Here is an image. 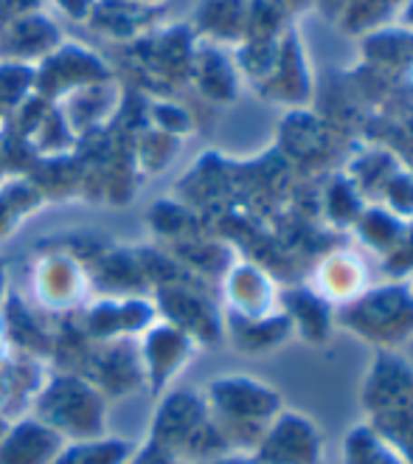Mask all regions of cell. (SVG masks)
Here are the masks:
<instances>
[{"mask_svg":"<svg viewBox=\"0 0 413 464\" xmlns=\"http://www.w3.org/2000/svg\"><path fill=\"white\" fill-rule=\"evenodd\" d=\"M65 124L73 135H85L104 127L119 111V88L116 82H96V85L79 88L57 102Z\"/></svg>","mask_w":413,"mask_h":464,"instance_id":"8992f818","label":"cell"},{"mask_svg":"<svg viewBox=\"0 0 413 464\" xmlns=\"http://www.w3.org/2000/svg\"><path fill=\"white\" fill-rule=\"evenodd\" d=\"M191 76L197 79V85L203 88V93L211 96V99H226L231 93V88H234L228 63L214 51L191 53Z\"/></svg>","mask_w":413,"mask_h":464,"instance_id":"8fae6325","label":"cell"},{"mask_svg":"<svg viewBox=\"0 0 413 464\" xmlns=\"http://www.w3.org/2000/svg\"><path fill=\"white\" fill-rule=\"evenodd\" d=\"M62 43V32L51 14L34 9L0 25V60L37 65Z\"/></svg>","mask_w":413,"mask_h":464,"instance_id":"277c9868","label":"cell"},{"mask_svg":"<svg viewBox=\"0 0 413 464\" xmlns=\"http://www.w3.org/2000/svg\"><path fill=\"white\" fill-rule=\"evenodd\" d=\"M48 4L53 6V12H60L71 23H88L96 0H48Z\"/></svg>","mask_w":413,"mask_h":464,"instance_id":"7c38bea8","label":"cell"},{"mask_svg":"<svg viewBox=\"0 0 413 464\" xmlns=\"http://www.w3.org/2000/svg\"><path fill=\"white\" fill-rule=\"evenodd\" d=\"M85 270L71 256H45L34 270V290L40 302L53 310H68L85 290Z\"/></svg>","mask_w":413,"mask_h":464,"instance_id":"ba28073f","label":"cell"},{"mask_svg":"<svg viewBox=\"0 0 413 464\" xmlns=\"http://www.w3.org/2000/svg\"><path fill=\"white\" fill-rule=\"evenodd\" d=\"M113 79V68L107 60L82 43L62 40L45 60L34 65V93L51 104H57L68 93Z\"/></svg>","mask_w":413,"mask_h":464,"instance_id":"7a4b0ae2","label":"cell"},{"mask_svg":"<svg viewBox=\"0 0 413 464\" xmlns=\"http://www.w3.org/2000/svg\"><path fill=\"white\" fill-rule=\"evenodd\" d=\"M0 124H4V116H0Z\"/></svg>","mask_w":413,"mask_h":464,"instance_id":"e0dca14e","label":"cell"},{"mask_svg":"<svg viewBox=\"0 0 413 464\" xmlns=\"http://www.w3.org/2000/svg\"><path fill=\"white\" fill-rule=\"evenodd\" d=\"M135 445L124 436H93V440L65 442L53 464H130Z\"/></svg>","mask_w":413,"mask_h":464,"instance_id":"9c48e42d","label":"cell"},{"mask_svg":"<svg viewBox=\"0 0 413 464\" xmlns=\"http://www.w3.org/2000/svg\"><path fill=\"white\" fill-rule=\"evenodd\" d=\"M32 96H34V65L0 60V116L9 119Z\"/></svg>","mask_w":413,"mask_h":464,"instance_id":"30bf717a","label":"cell"},{"mask_svg":"<svg viewBox=\"0 0 413 464\" xmlns=\"http://www.w3.org/2000/svg\"><path fill=\"white\" fill-rule=\"evenodd\" d=\"M132 4L144 6V9H160V4H163V0H132Z\"/></svg>","mask_w":413,"mask_h":464,"instance_id":"5bb4252c","label":"cell"},{"mask_svg":"<svg viewBox=\"0 0 413 464\" xmlns=\"http://www.w3.org/2000/svg\"><path fill=\"white\" fill-rule=\"evenodd\" d=\"M4 341H6V326H4V321H0V358H4Z\"/></svg>","mask_w":413,"mask_h":464,"instance_id":"9a60e30c","label":"cell"},{"mask_svg":"<svg viewBox=\"0 0 413 464\" xmlns=\"http://www.w3.org/2000/svg\"><path fill=\"white\" fill-rule=\"evenodd\" d=\"M158 9H144L132 0H96L93 12L85 25L104 40H116L121 45L135 43L138 37L149 34Z\"/></svg>","mask_w":413,"mask_h":464,"instance_id":"52a82bcc","label":"cell"},{"mask_svg":"<svg viewBox=\"0 0 413 464\" xmlns=\"http://www.w3.org/2000/svg\"><path fill=\"white\" fill-rule=\"evenodd\" d=\"M195 341L169 321H152L138 341V363L152 394H160L188 363Z\"/></svg>","mask_w":413,"mask_h":464,"instance_id":"3957f363","label":"cell"},{"mask_svg":"<svg viewBox=\"0 0 413 464\" xmlns=\"http://www.w3.org/2000/svg\"><path fill=\"white\" fill-rule=\"evenodd\" d=\"M34 417L62 436V442L93 440V436H104L107 400L88 377L53 374L45 377L40 394L34 397Z\"/></svg>","mask_w":413,"mask_h":464,"instance_id":"6da1fadb","label":"cell"},{"mask_svg":"<svg viewBox=\"0 0 413 464\" xmlns=\"http://www.w3.org/2000/svg\"><path fill=\"white\" fill-rule=\"evenodd\" d=\"M62 445V436L37 417H20L0 430V464H53Z\"/></svg>","mask_w":413,"mask_h":464,"instance_id":"5b68a950","label":"cell"},{"mask_svg":"<svg viewBox=\"0 0 413 464\" xmlns=\"http://www.w3.org/2000/svg\"><path fill=\"white\" fill-rule=\"evenodd\" d=\"M130 464H186V461H180V459H175L169 453H163V450H158V448H152L147 442L141 450H135V456H132Z\"/></svg>","mask_w":413,"mask_h":464,"instance_id":"4fadbf2b","label":"cell"},{"mask_svg":"<svg viewBox=\"0 0 413 464\" xmlns=\"http://www.w3.org/2000/svg\"><path fill=\"white\" fill-rule=\"evenodd\" d=\"M402 14H405V23H408V25H413V0L405 6V12H402Z\"/></svg>","mask_w":413,"mask_h":464,"instance_id":"2e32d148","label":"cell"}]
</instances>
